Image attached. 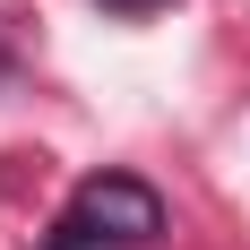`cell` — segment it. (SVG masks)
<instances>
[{
  "instance_id": "obj_1",
  "label": "cell",
  "mask_w": 250,
  "mask_h": 250,
  "mask_svg": "<svg viewBox=\"0 0 250 250\" xmlns=\"http://www.w3.org/2000/svg\"><path fill=\"white\" fill-rule=\"evenodd\" d=\"M61 225H78L86 242H104V250L155 242V233H164V190L138 181V173H95V181H78V199H69Z\"/></svg>"
},
{
  "instance_id": "obj_2",
  "label": "cell",
  "mask_w": 250,
  "mask_h": 250,
  "mask_svg": "<svg viewBox=\"0 0 250 250\" xmlns=\"http://www.w3.org/2000/svg\"><path fill=\"white\" fill-rule=\"evenodd\" d=\"M43 250H104V242H86L78 225H52V242H43Z\"/></svg>"
},
{
  "instance_id": "obj_3",
  "label": "cell",
  "mask_w": 250,
  "mask_h": 250,
  "mask_svg": "<svg viewBox=\"0 0 250 250\" xmlns=\"http://www.w3.org/2000/svg\"><path fill=\"white\" fill-rule=\"evenodd\" d=\"M95 9H112V18H147V9H173V0H95Z\"/></svg>"
},
{
  "instance_id": "obj_4",
  "label": "cell",
  "mask_w": 250,
  "mask_h": 250,
  "mask_svg": "<svg viewBox=\"0 0 250 250\" xmlns=\"http://www.w3.org/2000/svg\"><path fill=\"white\" fill-rule=\"evenodd\" d=\"M0 78H9V43H0Z\"/></svg>"
}]
</instances>
